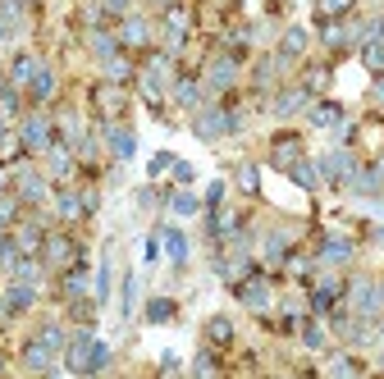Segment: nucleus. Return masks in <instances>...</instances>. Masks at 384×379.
I'll return each mask as SVG.
<instances>
[{
	"instance_id": "19",
	"label": "nucleus",
	"mask_w": 384,
	"mask_h": 379,
	"mask_svg": "<svg viewBox=\"0 0 384 379\" xmlns=\"http://www.w3.org/2000/svg\"><path fill=\"white\" fill-rule=\"evenodd\" d=\"M55 210H60L65 219H83V215H87L83 196H74V192H60V196H55Z\"/></svg>"
},
{
	"instance_id": "38",
	"label": "nucleus",
	"mask_w": 384,
	"mask_h": 379,
	"mask_svg": "<svg viewBox=\"0 0 384 379\" xmlns=\"http://www.w3.org/2000/svg\"><path fill=\"white\" fill-rule=\"evenodd\" d=\"M284 233H270V238H265V260H284Z\"/></svg>"
},
{
	"instance_id": "49",
	"label": "nucleus",
	"mask_w": 384,
	"mask_h": 379,
	"mask_svg": "<svg viewBox=\"0 0 384 379\" xmlns=\"http://www.w3.org/2000/svg\"><path fill=\"white\" fill-rule=\"evenodd\" d=\"M169 165H174V155H169V151H165V155H156V160H151V174H160V169H169Z\"/></svg>"
},
{
	"instance_id": "56",
	"label": "nucleus",
	"mask_w": 384,
	"mask_h": 379,
	"mask_svg": "<svg viewBox=\"0 0 384 379\" xmlns=\"http://www.w3.org/2000/svg\"><path fill=\"white\" fill-rule=\"evenodd\" d=\"M380 306H384V288H380Z\"/></svg>"
},
{
	"instance_id": "34",
	"label": "nucleus",
	"mask_w": 384,
	"mask_h": 379,
	"mask_svg": "<svg viewBox=\"0 0 384 379\" xmlns=\"http://www.w3.org/2000/svg\"><path fill=\"white\" fill-rule=\"evenodd\" d=\"M37 338H42L51 352H60V347H65V329H60V325H42V334H37Z\"/></svg>"
},
{
	"instance_id": "12",
	"label": "nucleus",
	"mask_w": 384,
	"mask_h": 379,
	"mask_svg": "<svg viewBox=\"0 0 384 379\" xmlns=\"http://www.w3.org/2000/svg\"><path fill=\"white\" fill-rule=\"evenodd\" d=\"M307 87H293V92H284V96H274V115L279 119H288V115H297V106H307Z\"/></svg>"
},
{
	"instance_id": "36",
	"label": "nucleus",
	"mask_w": 384,
	"mask_h": 379,
	"mask_svg": "<svg viewBox=\"0 0 384 379\" xmlns=\"http://www.w3.org/2000/svg\"><path fill=\"white\" fill-rule=\"evenodd\" d=\"M133 306H137V279L128 274V279H124V306H119V311H124V320L133 315Z\"/></svg>"
},
{
	"instance_id": "40",
	"label": "nucleus",
	"mask_w": 384,
	"mask_h": 379,
	"mask_svg": "<svg viewBox=\"0 0 384 379\" xmlns=\"http://www.w3.org/2000/svg\"><path fill=\"white\" fill-rule=\"evenodd\" d=\"M348 10H352V0H320V14H329V19H339Z\"/></svg>"
},
{
	"instance_id": "39",
	"label": "nucleus",
	"mask_w": 384,
	"mask_h": 379,
	"mask_svg": "<svg viewBox=\"0 0 384 379\" xmlns=\"http://www.w3.org/2000/svg\"><path fill=\"white\" fill-rule=\"evenodd\" d=\"M14 274H19L23 283H37V279H42V270H37V260H19V265H14Z\"/></svg>"
},
{
	"instance_id": "23",
	"label": "nucleus",
	"mask_w": 384,
	"mask_h": 379,
	"mask_svg": "<svg viewBox=\"0 0 384 379\" xmlns=\"http://www.w3.org/2000/svg\"><path fill=\"white\" fill-rule=\"evenodd\" d=\"M288 174H293V183H297V187H320V165H307V160H297V165H293Z\"/></svg>"
},
{
	"instance_id": "17",
	"label": "nucleus",
	"mask_w": 384,
	"mask_h": 379,
	"mask_svg": "<svg viewBox=\"0 0 384 379\" xmlns=\"http://www.w3.org/2000/svg\"><path fill=\"white\" fill-rule=\"evenodd\" d=\"M87 46L97 60H110V55H119V37H110V33H87Z\"/></svg>"
},
{
	"instance_id": "46",
	"label": "nucleus",
	"mask_w": 384,
	"mask_h": 379,
	"mask_svg": "<svg viewBox=\"0 0 384 379\" xmlns=\"http://www.w3.org/2000/svg\"><path fill=\"white\" fill-rule=\"evenodd\" d=\"M302 343H307V347H325V334H320V325H307V334H302Z\"/></svg>"
},
{
	"instance_id": "8",
	"label": "nucleus",
	"mask_w": 384,
	"mask_h": 379,
	"mask_svg": "<svg viewBox=\"0 0 384 379\" xmlns=\"http://www.w3.org/2000/svg\"><path fill=\"white\" fill-rule=\"evenodd\" d=\"M238 297L252 306V311H265V306H270V283L265 279H247V283H238Z\"/></svg>"
},
{
	"instance_id": "22",
	"label": "nucleus",
	"mask_w": 384,
	"mask_h": 379,
	"mask_svg": "<svg viewBox=\"0 0 384 379\" xmlns=\"http://www.w3.org/2000/svg\"><path fill=\"white\" fill-rule=\"evenodd\" d=\"M302 51H307V33H302V28H288V33H284V46H279V55H284V60H297Z\"/></svg>"
},
{
	"instance_id": "32",
	"label": "nucleus",
	"mask_w": 384,
	"mask_h": 379,
	"mask_svg": "<svg viewBox=\"0 0 384 379\" xmlns=\"http://www.w3.org/2000/svg\"><path fill=\"white\" fill-rule=\"evenodd\" d=\"M69 169H74V160H69V151L55 142V146H51V174H60V178H65Z\"/></svg>"
},
{
	"instance_id": "45",
	"label": "nucleus",
	"mask_w": 384,
	"mask_h": 379,
	"mask_svg": "<svg viewBox=\"0 0 384 379\" xmlns=\"http://www.w3.org/2000/svg\"><path fill=\"white\" fill-rule=\"evenodd\" d=\"M238 183L247 187V192H256V165H242V169H238Z\"/></svg>"
},
{
	"instance_id": "15",
	"label": "nucleus",
	"mask_w": 384,
	"mask_h": 379,
	"mask_svg": "<svg viewBox=\"0 0 384 379\" xmlns=\"http://www.w3.org/2000/svg\"><path fill=\"white\" fill-rule=\"evenodd\" d=\"M119 42L124 46H147V42H151V23H147V19H128V23H124V33H119Z\"/></svg>"
},
{
	"instance_id": "13",
	"label": "nucleus",
	"mask_w": 384,
	"mask_h": 379,
	"mask_svg": "<svg viewBox=\"0 0 384 379\" xmlns=\"http://www.w3.org/2000/svg\"><path fill=\"white\" fill-rule=\"evenodd\" d=\"M42 251H46V260H51V265H69L78 247H74L69 238H46V242H42Z\"/></svg>"
},
{
	"instance_id": "48",
	"label": "nucleus",
	"mask_w": 384,
	"mask_h": 379,
	"mask_svg": "<svg viewBox=\"0 0 384 379\" xmlns=\"http://www.w3.org/2000/svg\"><path fill=\"white\" fill-rule=\"evenodd\" d=\"M101 5H106L110 14H128V5H133V0H101Z\"/></svg>"
},
{
	"instance_id": "20",
	"label": "nucleus",
	"mask_w": 384,
	"mask_h": 379,
	"mask_svg": "<svg viewBox=\"0 0 384 379\" xmlns=\"http://www.w3.org/2000/svg\"><path fill=\"white\" fill-rule=\"evenodd\" d=\"M33 74H37V60H33V55H19L14 69H10V83L14 87H28V83H33Z\"/></svg>"
},
{
	"instance_id": "2",
	"label": "nucleus",
	"mask_w": 384,
	"mask_h": 379,
	"mask_svg": "<svg viewBox=\"0 0 384 379\" xmlns=\"http://www.w3.org/2000/svg\"><path fill=\"white\" fill-rule=\"evenodd\" d=\"M92 343H97V338H92V329H78V334H74V343H69V370H74V375H87Z\"/></svg>"
},
{
	"instance_id": "43",
	"label": "nucleus",
	"mask_w": 384,
	"mask_h": 379,
	"mask_svg": "<svg viewBox=\"0 0 384 379\" xmlns=\"http://www.w3.org/2000/svg\"><path fill=\"white\" fill-rule=\"evenodd\" d=\"M174 101H178V106H197V87H192V83H178Z\"/></svg>"
},
{
	"instance_id": "10",
	"label": "nucleus",
	"mask_w": 384,
	"mask_h": 379,
	"mask_svg": "<svg viewBox=\"0 0 384 379\" xmlns=\"http://www.w3.org/2000/svg\"><path fill=\"white\" fill-rule=\"evenodd\" d=\"M352 302H357V311H362V315H375V311H380V293H375V283L357 279V283H352Z\"/></svg>"
},
{
	"instance_id": "58",
	"label": "nucleus",
	"mask_w": 384,
	"mask_h": 379,
	"mask_svg": "<svg viewBox=\"0 0 384 379\" xmlns=\"http://www.w3.org/2000/svg\"><path fill=\"white\" fill-rule=\"evenodd\" d=\"M380 338H384V325H380Z\"/></svg>"
},
{
	"instance_id": "18",
	"label": "nucleus",
	"mask_w": 384,
	"mask_h": 379,
	"mask_svg": "<svg viewBox=\"0 0 384 379\" xmlns=\"http://www.w3.org/2000/svg\"><path fill=\"white\" fill-rule=\"evenodd\" d=\"M5 302H10V311H28V306H33L37 302V288H33V283H14V288H10V297H5Z\"/></svg>"
},
{
	"instance_id": "35",
	"label": "nucleus",
	"mask_w": 384,
	"mask_h": 379,
	"mask_svg": "<svg viewBox=\"0 0 384 379\" xmlns=\"http://www.w3.org/2000/svg\"><path fill=\"white\" fill-rule=\"evenodd\" d=\"M169 315H174V302H165V297H156V302L147 306V320H156V325H160V320H169Z\"/></svg>"
},
{
	"instance_id": "47",
	"label": "nucleus",
	"mask_w": 384,
	"mask_h": 379,
	"mask_svg": "<svg viewBox=\"0 0 384 379\" xmlns=\"http://www.w3.org/2000/svg\"><path fill=\"white\" fill-rule=\"evenodd\" d=\"M174 178H178V183H192V165H183V160H174Z\"/></svg>"
},
{
	"instance_id": "26",
	"label": "nucleus",
	"mask_w": 384,
	"mask_h": 379,
	"mask_svg": "<svg viewBox=\"0 0 384 379\" xmlns=\"http://www.w3.org/2000/svg\"><path fill=\"white\" fill-rule=\"evenodd\" d=\"M334 297H339V283H334V279H320V288L311 293V306H316V311H329Z\"/></svg>"
},
{
	"instance_id": "21",
	"label": "nucleus",
	"mask_w": 384,
	"mask_h": 379,
	"mask_svg": "<svg viewBox=\"0 0 384 379\" xmlns=\"http://www.w3.org/2000/svg\"><path fill=\"white\" fill-rule=\"evenodd\" d=\"M165 251H169L174 265H183V260H187V238L178 233V228H165Z\"/></svg>"
},
{
	"instance_id": "37",
	"label": "nucleus",
	"mask_w": 384,
	"mask_h": 379,
	"mask_svg": "<svg viewBox=\"0 0 384 379\" xmlns=\"http://www.w3.org/2000/svg\"><path fill=\"white\" fill-rule=\"evenodd\" d=\"M92 297H97V302H106V297H110V260H101V270H97V293H92Z\"/></svg>"
},
{
	"instance_id": "9",
	"label": "nucleus",
	"mask_w": 384,
	"mask_h": 379,
	"mask_svg": "<svg viewBox=\"0 0 384 379\" xmlns=\"http://www.w3.org/2000/svg\"><path fill=\"white\" fill-rule=\"evenodd\" d=\"M270 160L279 165V169H293V165L302 160V142H297V137H284V142H274V151H270Z\"/></svg>"
},
{
	"instance_id": "44",
	"label": "nucleus",
	"mask_w": 384,
	"mask_h": 379,
	"mask_svg": "<svg viewBox=\"0 0 384 379\" xmlns=\"http://www.w3.org/2000/svg\"><path fill=\"white\" fill-rule=\"evenodd\" d=\"M83 288H87V279H83V270H74V274L65 279V293H69V297H78Z\"/></svg>"
},
{
	"instance_id": "14",
	"label": "nucleus",
	"mask_w": 384,
	"mask_h": 379,
	"mask_svg": "<svg viewBox=\"0 0 384 379\" xmlns=\"http://www.w3.org/2000/svg\"><path fill=\"white\" fill-rule=\"evenodd\" d=\"M42 196H46V178L42 174H33V169L19 174V201H42Z\"/></svg>"
},
{
	"instance_id": "7",
	"label": "nucleus",
	"mask_w": 384,
	"mask_h": 379,
	"mask_svg": "<svg viewBox=\"0 0 384 379\" xmlns=\"http://www.w3.org/2000/svg\"><path fill=\"white\" fill-rule=\"evenodd\" d=\"M106 142H110V151L119 155V160H133V151H137V137H133L128 128H119V124L106 128Z\"/></svg>"
},
{
	"instance_id": "24",
	"label": "nucleus",
	"mask_w": 384,
	"mask_h": 379,
	"mask_svg": "<svg viewBox=\"0 0 384 379\" xmlns=\"http://www.w3.org/2000/svg\"><path fill=\"white\" fill-rule=\"evenodd\" d=\"M311 124H316V128H334V124H339V106H334V101L311 106Z\"/></svg>"
},
{
	"instance_id": "4",
	"label": "nucleus",
	"mask_w": 384,
	"mask_h": 379,
	"mask_svg": "<svg viewBox=\"0 0 384 379\" xmlns=\"http://www.w3.org/2000/svg\"><path fill=\"white\" fill-rule=\"evenodd\" d=\"M169 83V60H165V55H156L151 65H147V74H142V92L151 101H160V87Z\"/></svg>"
},
{
	"instance_id": "42",
	"label": "nucleus",
	"mask_w": 384,
	"mask_h": 379,
	"mask_svg": "<svg viewBox=\"0 0 384 379\" xmlns=\"http://www.w3.org/2000/svg\"><path fill=\"white\" fill-rule=\"evenodd\" d=\"M215 370H219V366H215V357H210V352H201V357L192 361V375H215Z\"/></svg>"
},
{
	"instance_id": "28",
	"label": "nucleus",
	"mask_w": 384,
	"mask_h": 379,
	"mask_svg": "<svg viewBox=\"0 0 384 379\" xmlns=\"http://www.w3.org/2000/svg\"><path fill=\"white\" fill-rule=\"evenodd\" d=\"M110 370V347L106 343H92V357H87V375H101Z\"/></svg>"
},
{
	"instance_id": "53",
	"label": "nucleus",
	"mask_w": 384,
	"mask_h": 379,
	"mask_svg": "<svg viewBox=\"0 0 384 379\" xmlns=\"http://www.w3.org/2000/svg\"><path fill=\"white\" fill-rule=\"evenodd\" d=\"M375 37H380V42H384V19H380V23H375Z\"/></svg>"
},
{
	"instance_id": "52",
	"label": "nucleus",
	"mask_w": 384,
	"mask_h": 379,
	"mask_svg": "<svg viewBox=\"0 0 384 379\" xmlns=\"http://www.w3.org/2000/svg\"><path fill=\"white\" fill-rule=\"evenodd\" d=\"M375 101H380V106H384V78H380V83H375Z\"/></svg>"
},
{
	"instance_id": "11",
	"label": "nucleus",
	"mask_w": 384,
	"mask_h": 379,
	"mask_svg": "<svg viewBox=\"0 0 384 379\" xmlns=\"http://www.w3.org/2000/svg\"><path fill=\"white\" fill-rule=\"evenodd\" d=\"M23 366L37 370V375H42V370H55V366H51V347H46L42 338H37V343H28V347H23Z\"/></svg>"
},
{
	"instance_id": "30",
	"label": "nucleus",
	"mask_w": 384,
	"mask_h": 379,
	"mask_svg": "<svg viewBox=\"0 0 384 379\" xmlns=\"http://www.w3.org/2000/svg\"><path fill=\"white\" fill-rule=\"evenodd\" d=\"M206 334H210V343H219V347H224V343H229V338H233V325H229V320H224V315H215V320H210V325H206Z\"/></svg>"
},
{
	"instance_id": "57",
	"label": "nucleus",
	"mask_w": 384,
	"mask_h": 379,
	"mask_svg": "<svg viewBox=\"0 0 384 379\" xmlns=\"http://www.w3.org/2000/svg\"><path fill=\"white\" fill-rule=\"evenodd\" d=\"M156 5H169V0H156Z\"/></svg>"
},
{
	"instance_id": "25",
	"label": "nucleus",
	"mask_w": 384,
	"mask_h": 379,
	"mask_svg": "<svg viewBox=\"0 0 384 379\" xmlns=\"http://www.w3.org/2000/svg\"><path fill=\"white\" fill-rule=\"evenodd\" d=\"M28 87H33V96H37V101H46V96L55 92V74H51L46 65H37V74H33V83H28Z\"/></svg>"
},
{
	"instance_id": "55",
	"label": "nucleus",
	"mask_w": 384,
	"mask_h": 379,
	"mask_svg": "<svg viewBox=\"0 0 384 379\" xmlns=\"http://www.w3.org/2000/svg\"><path fill=\"white\" fill-rule=\"evenodd\" d=\"M0 42H5V23H0Z\"/></svg>"
},
{
	"instance_id": "27",
	"label": "nucleus",
	"mask_w": 384,
	"mask_h": 379,
	"mask_svg": "<svg viewBox=\"0 0 384 379\" xmlns=\"http://www.w3.org/2000/svg\"><path fill=\"white\" fill-rule=\"evenodd\" d=\"M362 60L375 69V74L384 69V42H380V37H366V42H362Z\"/></svg>"
},
{
	"instance_id": "31",
	"label": "nucleus",
	"mask_w": 384,
	"mask_h": 379,
	"mask_svg": "<svg viewBox=\"0 0 384 379\" xmlns=\"http://www.w3.org/2000/svg\"><path fill=\"white\" fill-rule=\"evenodd\" d=\"M106 78H110V83H128V60H119V55H110V60H106Z\"/></svg>"
},
{
	"instance_id": "29",
	"label": "nucleus",
	"mask_w": 384,
	"mask_h": 379,
	"mask_svg": "<svg viewBox=\"0 0 384 379\" xmlns=\"http://www.w3.org/2000/svg\"><path fill=\"white\" fill-rule=\"evenodd\" d=\"M169 210H174V215H197V196H192V192H174V196H169Z\"/></svg>"
},
{
	"instance_id": "41",
	"label": "nucleus",
	"mask_w": 384,
	"mask_h": 379,
	"mask_svg": "<svg viewBox=\"0 0 384 379\" xmlns=\"http://www.w3.org/2000/svg\"><path fill=\"white\" fill-rule=\"evenodd\" d=\"M357 370H362V366L348 361V357H334V361H329V375H357Z\"/></svg>"
},
{
	"instance_id": "59",
	"label": "nucleus",
	"mask_w": 384,
	"mask_h": 379,
	"mask_svg": "<svg viewBox=\"0 0 384 379\" xmlns=\"http://www.w3.org/2000/svg\"><path fill=\"white\" fill-rule=\"evenodd\" d=\"M0 370H5V361H0Z\"/></svg>"
},
{
	"instance_id": "3",
	"label": "nucleus",
	"mask_w": 384,
	"mask_h": 379,
	"mask_svg": "<svg viewBox=\"0 0 384 379\" xmlns=\"http://www.w3.org/2000/svg\"><path fill=\"white\" fill-rule=\"evenodd\" d=\"M352 169H357V160H352V151H329L325 160H320V178H343L348 183Z\"/></svg>"
},
{
	"instance_id": "51",
	"label": "nucleus",
	"mask_w": 384,
	"mask_h": 379,
	"mask_svg": "<svg viewBox=\"0 0 384 379\" xmlns=\"http://www.w3.org/2000/svg\"><path fill=\"white\" fill-rule=\"evenodd\" d=\"M160 370H165V375H174V370H178V357H169V352H165V357H160Z\"/></svg>"
},
{
	"instance_id": "1",
	"label": "nucleus",
	"mask_w": 384,
	"mask_h": 379,
	"mask_svg": "<svg viewBox=\"0 0 384 379\" xmlns=\"http://www.w3.org/2000/svg\"><path fill=\"white\" fill-rule=\"evenodd\" d=\"M23 142L33 146V151H51L55 137H51V119L46 115H33V119H23Z\"/></svg>"
},
{
	"instance_id": "6",
	"label": "nucleus",
	"mask_w": 384,
	"mask_h": 379,
	"mask_svg": "<svg viewBox=\"0 0 384 379\" xmlns=\"http://www.w3.org/2000/svg\"><path fill=\"white\" fill-rule=\"evenodd\" d=\"M233 78H238V65H233V60H215L210 74H206V92H229Z\"/></svg>"
},
{
	"instance_id": "54",
	"label": "nucleus",
	"mask_w": 384,
	"mask_h": 379,
	"mask_svg": "<svg viewBox=\"0 0 384 379\" xmlns=\"http://www.w3.org/2000/svg\"><path fill=\"white\" fill-rule=\"evenodd\" d=\"M5 311H10V302H5V297H0V320H5Z\"/></svg>"
},
{
	"instance_id": "16",
	"label": "nucleus",
	"mask_w": 384,
	"mask_h": 379,
	"mask_svg": "<svg viewBox=\"0 0 384 379\" xmlns=\"http://www.w3.org/2000/svg\"><path fill=\"white\" fill-rule=\"evenodd\" d=\"M320 260H329V265H343V260H352V242H348V238H325V247H320Z\"/></svg>"
},
{
	"instance_id": "60",
	"label": "nucleus",
	"mask_w": 384,
	"mask_h": 379,
	"mask_svg": "<svg viewBox=\"0 0 384 379\" xmlns=\"http://www.w3.org/2000/svg\"><path fill=\"white\" fill-rule=\"evenodd\" d=\"M380 370H384V361H380Z\"/></svg>"
},
{
	"instance_id": "5",
	"label": "nucleus",
	"mask_w": 384,
	"mask_h": 379,
	"mask_svg": "<svg viewBox=\"0 0 384 379\" xmlns=\"http://www.w3.org/2000/svg\"><path fill=\"white\" fill-rule=\"evenodd\" d=\"M192 128H197V137L210 142V137H219V133H229V115H224V110H201Z\"/></svg>"
},
{
	"instance_id": "33",
	"label": "nucleus",
	"mask_w": 384,
	"mask_h": 379,
	"mask_svg": "<svg viewBox=\"0 0 384 379\" xmlns=\"http://www.w3.org/2000/svg\"><path fill=\"white\" fill-rule=\"evenodd\" d=\"M42 228H37V224H23L19 228V247H28V251H37V247H42Z\"/></svg>"
},
{
	"instance_id": "50",
	"label": "nucleus",
	"mask_w": 384,
	"mask_h": 379,
	"mask_svg": "<svg viewBox=\"0 0 384 379\" xmlns=\"http://www.w3.org/2000/svg\"><path fill=\"white\" fill-rule=\"evenodd\" d=\"M219 196H224V183H210L206 187V201H210V206H219Z\"/></svg>"
}]
</instances>
